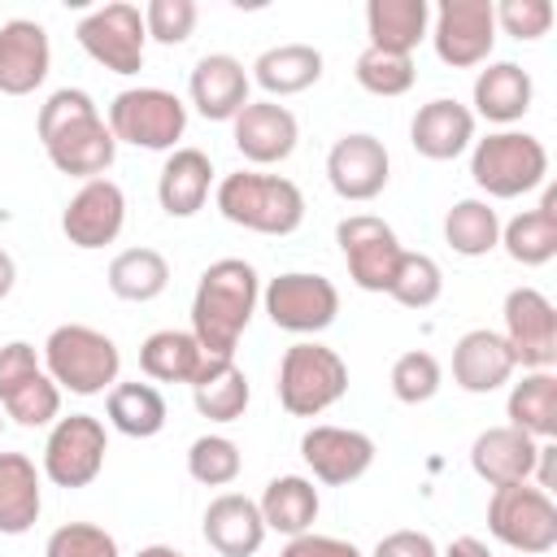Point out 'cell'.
Returning a JSON list of instances; mask_svg holds the SVG:
<instances>
[{"label":"cell","instance_id":"cell-1","mask_svg":"<svg viewBox=\"0 0 557 557\" xmlns=\"http://www.w3.org/2000/svg\"><path fill=\"white\" fill-rule=\"evenodd\" d=\"M39 139L48 161L74 178H100L113 165L117 139L83 87H61L39 104Z\"/></svg>","mask_w":557,"mask_h":557},{"label":"cell","instance_id":"cell-2","mask_svg":"<svg viewBox=\"0 0 557 557\" xmlns=\"http://www.w3.org/2000/svg\"><path fill=\"white\" fill-rule=\"evenodd\" d=\"M257 309V270L239 257L213 261L191 296V335L209 357H235V344Z\"/></svg>","mask_w":557,"mask_h":557},{"label":"cell","instance_id":"cell-3","mask_svg":"<svg viewBox=\"0 0 557 557\" xmlns=\"http://www.w3.org/2000/svg\"><path fill=\"white\" fill-rule=\"evenodd\" d=\"M218 213L257 235H292L305 222V196L292 178L239 170L218 183Z\"/></svg>","mask_w":557,"mask_h":557},{"label":"cell","instance_id":"cell-4","mask_svg":"<svg viewBox=\"0 0 557 557\" xmlns=\"http://www.w3.org/2000/svg\"><path fill=\"white\" fill-rule=\"evenodd\" d=\"M44 370L57 387H65L74 396H96L109 383H117L122 352L104 331L65 322L44 339Z\"/></svg>","mask_w":557,"mask_h":557},{"label":"cell","instance_id":"cell-5","mask_svg":"<svg viewBox=\"0 0 557 557\" xmlns=\"http://www.w3.org/2000/svg\"><path fill=\"white\" fill-rule=\"evenodd\" d=\"M348 392V366L335 348L300 339L278 361V405L292 418H318Z\"/></svg>","mask_w":557,"mask_h":557},{"label":"cell","instance_id":"cell-6","mask_svg":"<svg viewBox=\"0 0 557 557\" xmlns=\"http://www.w3.org/2000/svg\"><path fill=\"white\" fill-rule=\"evenodd\" d=\"M544 174H548V152L527 131H496V135L474 144L470 178L496 200H513L522 191H535L544 183Z\"/></svg>","mask_w":557,"mask_h":557},{"label":"cell","instance_id":"cell-7","mask_svg":"<svg viewBox=\"0 0 557 557\" xmlns=\"http://www.w3.org/2000/svg\"><path fill=\"white\" fill-rule=\"evenodd\" d=\"M109 131L122 144H135V148H148V152H165V148H174L183 139L187 109L165 87H126L109 104Z\"/></svg>","mask_w":557,"mask_h":557},{"label":"cell","instance_id":"cell-8","mask_svg":"<svg viewBox=\"0 0 557 557\" xmlns=\"http://www.w3.org/2000/svg\"><path fill=\"white\" fill-rule=\"evenodd\" d=\"M487 531L518 553H548V548H557V505L548 492H540L531 483L492 487Z\"/></svg>","mask_w":557,"mask_h":557},{"label":"cell","instance_id":"cell-9","mask_svg":"<svg viewBox=\"0 0 557 557\" xmlns=\"http://www.w3.org/2000/svg\"><path fill=\"white\" fill-rule=\"evenodd\" d=\"M0 405L17 426H44L61 409V387L48 379L26 339H9L0 348Z\"/></svg>","mask_w":557,"mask_h":557},{"label":"cell","instance_id":"cell-10","mask_svg":"<svg viewBox=\"0 0 557 557\" xmlns=\"http://www.w3.org/2000/svg\"><path fill=\"white\" fill-rule=\"evenodd\" d=\"M74 35H78L83 52L96 65H104L113 74H139L144 70V39H148V30H144V13L135 4L113 0V4L91 9L74 26Z\"/></svg>","mask_w":557,"mask_h":557},{"label":"cell","instance_id":"cell-11","mask_svg":"<svg viewBox=\"0 0 557 557\" xmlns=\"http://www.w3.org/2000/svg\"><path fill=\"white\" fill-rule=\"evenodd\" d=\"M335 244L344 252V265H348V278L361 287V292H387L392 278H396V265H400V239L396 231L374 218V213H352L335 226Z\"/></svg>","mask_w":557,"mask_h":557},{"label":"cell","instance_id":"cell-12","mask_svg":"<svg viewBox=\"0 0 557 557\" xmlns=\"http://www.w3.org/2000/svg\"><path fill=\"white\" fill-rule=\"evenodd\" d=\"M104 453H109V435L100 418L91 413L57 418L44 444V474L57 487H87L104 470Z\"/></svg>","mask_w":557,"mask_h":557},{"label":"cell","instance_id":"cell-13","mask_svg":"<svg viewBox=\"0 0 557 557\" xmlns=\"http://www.w3.org/2000/svg\"><path fill=\"white\" fill-rule=\"evenodd\" d=\"M265 313L278 331H292V335H318L335 322L339 313V292L331 278L322 274H305V270H292V274H278L270 278L265 287Z\"/></svg>","mask_w":557,"mask_h":557},{"label":"cell","instance_id":"cell-14","mask_svg":"<svg viewBox=\"0 0 557 557\" xmlns=\"http://www.w3.org/2000/svg\"><path fill=\"white\" fill-rule=\"evenodd\" d=\"M431 44H435V57L453 70H470V65L487 61V52L496 44L492 0H440Z\"/></svg>","mask_w":557,"mask_h":557},{"label":"cell","instance_id":"cell-15","mask_svg":"<svg viewBox=\"0 0 557 557\" xmlns=\"http://www.w3.org/2000/svg\"><path fill=\"white\" fill-rule=\"evenodd\" d=\"M505 344L527 370H548L557 361V309L544 292L513 287L505 296Z\"/></svg>","mask_w":557,"mask_h":557},{"label":"cell","instance_id":"cell-16","mask_svg":"<svg viewBox=\"0 0 557 557\" xmlns=\"http://www.w3.org/2000/svg\"><path fill=\"white\" fill-rule=\"evenodd\" d=\"M122 222H126V196H122V187L109 183V178L83 183V187L70 196L65 213H61L65 239H70L74 248H87V252L113 244V239L122 235Z\"/></svg>","mask_w":557,"mask_h":557},{"label":"cell","instance_id":"cell-17","mask_svg":"<svg viewBox=\"0 0 557 557\" xmlns=\"http://www.w3.org/2000/svg\"><path fill=\"white\" fill-rule=\"evenodd\" d=\"M300 457L313 470V479L344 487L374 466V440L352 426H309L300 440Z\"/></svg>","mask_w":557,"mask_h":557},{"label":"cell","instance_id":"cell-18","mask_svg":"<svg viewBox=\"0 0 557 557\" xmlns=\"http://www.w3.org/2000/svg\"><path fill=\"white\" fill-rule=\"evenodd\" d=\"M387 148L383 139L357 131V135H344L331 144L326 152V178L335 187V196L344 200H374L383 187H387Z\"/></svg>","mask_w":557,"mask_h":557},{"label":"cell","instance_id":"cell-19","mask_svg":"<svg viewBox=\"0 0 557 557\" xmlns=\"http://www.w3.org/2000/svg\"><path fill=\"white\" fill-rule=\"evenodd\" d=\"M52 65L48 30L30 17H9L0 26V91L4 96H30Z\"/></svg>","mask_w":557,"mask_h":557},{"label":"cell","instance_id":"cell-20","mask_svg":"<svg viewBox=\"0 0 557 557\" xmlns=\"http://www.w3.org/2000/svg\"><path fill=\"white\" fill-rule=\"evenodd\" d=\"M296 117L292 109L274 104V100H248L239 113H235V148L252 161V165H274V161H287L292 148H296Z\"/></svg>","mask_w":557,"mask_h":557},{"label":"cell","instance_id":"cell-21","mask_svg":"<svg viewBox=\"0 0 557 557\" xmlns=\"http://www.w3.org/2000/svg\"><path fill=\"white\" fill-rule=\"evenodd\" d=\"M187 91H191V104L200 109V117L235 122V113L248 104V74L231 52H209L191 65Z\"/></svg>","mask_w":557,"mask_h":557},{"label":"cell","instance_id":"cell-22","mask_svg":"<svg viewBox=\"0 0 557 557\" xmlns=\"http://www.w3.org/2000/svg\"><path fill=\"white\" fill-rule=\"evenodd\" d=\"M540 457V440H531L518 426H487L474 444H470V466L483 483L492 487H509V483H527Z\"/></svg>","mask_w":557,"mask_h":557},{"label":"cell","instance_id":"cell-23","mask_svg":"<svg viewBox=\"0 0 557 557\" xmlns=\"http://www.w3.org/2000/svg\"><path fill=\"white\" fill-rule=\"evenodd\" d=\"M470 139H474V113L448 96L426 100L409 122V144L426 161H453L470 148Z\"/></svg>","mask_w":557,"mask_h":557},{"label":"cell","instance_id":"cell-24","mask_svg":"<svg viewBox=\"0 0 557 557\" xmlns=\"http://www.w3.org/2000/svg\"><path fill=\"white\" fill-rule=\"evenodd\" d=\"M513 352L505 344V335L479 326V331H466L453 348V383L461 392H474V396H487L496 392L500 383H509L513 374Z\"/></svg>","mask_w":557,"mask_h":557},{"label":"cell","instance_id":"cell-25","mask_svg":"<svg viewBox=\"0 0 557 557\" xmlns=\"http://www.w3.org/2000/svg\"><path fill=\"white\" fill-rule=\"evenodd\" d=\"M205 540L218 557H252L265 540V522H261L257 500H248L239 492L213 496L205 509Z\"/></svg>","mask_w":557,"mask_h":557},{"label":"cell","instance_id":"cell-26","mask_svg":"<svg viewBox=\"0 0 557 557\" xmlns=\"http://www.w3.org/2000/svg\"><path fill=\"white\" fill-rule=\"evenodd\" d=\"M213 183V161L200 148H174L157 178V200L170 218H191L205 209Z\"/></svg>","mask_w":557,"mask_h":557},{"label":"cell","instance_id":"cell-27","mask_svg":"<svg viewBox=\"0 0 557 557\" xmlns=\"http://www.w3.org/2000/svg\"><path fill=\"white\" fill-rule=\"evenodd\" d=\"M426 22H431L426 0H370L366 4L370 48H379V52L409 57L426 39Z\"/></svg>","mask_w":557,"mask_h":557},{"label":"cell","instance_id":"cell-28","mask_svg":"<svg viewBox=\"0 0 557 557\" xmlns=\"http://www.w3.org/2000/svg\"><path fill=\"white\" fill-rule=\"evenodd\" d=\"M39 470L26 453H0V535H26L39 522Z\"/></svg>","mask_w":557,"mask_h":557},{"label":"cell","instance_id":"cell-29","mask_svg":"<svg viewBox=\"0 0 557 557\" xmlns=\"http://www.w3.org/2000/svg\"><path fill=\"white\" fill-rule=\"evenodd\" d=\"M531 74L518 61H492L474 78V113L487 122H518L531 109Z\"/></svg>","mask_w":557,"mask_h":557},{"label":"cell","instance_id":"cell-30","mask_svg":"<svg viewBox=\"0 0 557 557\" xmlns=\"http://www.w3.org/2000/svg\"><path fill=\"white\" fill-rule=\"evenodd\" d=\"M191 400L209 422H235L248 409V374L231 357H205L200 374L191 379Z\"/></svg>","mask_w":557,"mask_h":557},{"label":"cell","instance_id":"cell-31","mask_svg":"<svg viewBox=\"0 0 557 557\" xmlns=\"http://www.w3.org/2000/svg\"><path fill=\"white\" fill-rule=\"evenodd\" d=\"M257 509H261L265 531H278V535L296 540L318 518V487L309 479H300V474H278V479L265 483Z\"/></svg>","mask_w":557,"mask_h":557},{"label":"cell","instance_id":"cell-32","mask_svg":"<svg viewBox=\"0 0 557 557\" xmlns=\"http://www.w3.org/2000/svg\"><path fill=\"white\" fill-rule=\"evenodd\" d=\"M500 244L518 265H544L557 257V191L544 187L540 209H522L509 226H500Z\"/></svg>","mask_w":557,"mask_h":557},{"label":"cell","instance_id":"cell-33","mask_svg":"<svg viewBox=\"0 0 557 557\" xmlns=\"http://www.w3.org/2000/svg\"><path fill=\"white\" fill-rule=\"evenodd\" d=\"M252 78L270 96H296V91H305V87H313L322 78V52L313 44H278V48H265L252 61Z\"/></svg>","mask_w":557,"mask_h":557},{"label":"cell","instance_id":"cell-34","mask_svg":"<svg viewBox=\"0 0 557 557\" xmlns=\"http://www.w3.org/2000/svg\"><path fill=\"white\" fill-rule=\"evenodd\" d=\"M205 348L196 344L191 331H152L139 344V366L157 383H191L205 366Z\"/></svg>","mask_w":557,"mask_h":557},{"label":"cell","instance_id":"cell-35","mask_svg":"<svg viewBox=\"0 0 557 557\" xmlns=\"http://www.w3.org/2000/svg\"><path fill=\"white\" fill-rule=\"evenodd\" d=\"M509 426L527 431L531 440H553L557 435V379L548 370H531L522 383L509 392Z\"/></svg>","mask_w":557,"mask_h":557},{"label":"cell","instance_id":"cell-36","mask_svg":"<svg viewBox=\"0 0 557 557\" xmlns=\"http://www.w3.org/2000/svg\"><path fill=\"white\" fill-rule=\"evenodd\" d=\"M165 283H170V261L157 248H126L109 261V292L131 305L157 300Z\"/></svg>","mask_w":557,"mask_h":557},{"label":"cell","instance_id":"cell-37","mask_svg":"<svg viewBox=\"0 0 557 557\" xmlns=\"http://www.w3.org/2000/svg\"><path fill=\"white\" fill-rule=\"evenodd\" d=\"M444 239L453 252L461 257H483L500 244V218L487 200H457L448 213H444Z\"/></svg>","mask_w":557,"mask_h":557},{"label":"cell","instance_id":"cell-38","mask_svg":"<svg viewBox=\"0 0 557 557\" xmlns=\"http://www.w3.org/2000/svg\"><path fill=\"white\" fill-rule=\"evenodd\" d=\"M109 422L131 440H152L165 426V400L152 383H117L109 392Z\"/></svg>","mask_w":557,"mask_h":557},{"label":"cell","instance_id":"cell-39","mask_svg":"<svg viewBox=\"0 0 557 557\" xmlns=\"http://www.w3.org/2000/svg\"><path fill=\"white\" fill-rule=\"evenodd\" d=\"M444 292V274L435 265V257L426 252H400V265H396V278L387 287V296L405 309H431Z\"/></svg>","mask_w":557,"mask_h":557},{"label":"cell","instance_id":"cell-40","mask_svg":"<svg viewBox=\"0 0 557 557\" xmlns=\"http://www.w3.org/2000/svg\"><path fill=\"white\" fill-rule=\"evenodd\" d=\"M239 466H244V457H239L235 440H226V435H200V440L187 448V474H191L196 483H205V487H226V483H235Z\"/></svg>","mask_w":557,"mask_h":557},{"label":"cell","instance_id":"cell-41","mask_svg":"<svg viewBox=\"0 0 557 557\" xmlns=\"http://www.w3.org/2000/svg\"><path fill=\"white\" fill-rule=\"evenodd\" d=\"M352 74L370 96H405L413 87V61L396 57V52H379V48H366L357 57Z\"/></svg>","mask_w":557,"mask_h":557},{"label":"cell","instance_id":"cell-42","mask_svg":"<svg viewBox=\"0 0 557 557\" xmlns=\"http://www.w3.org/2000/svg\"><path fill=\"white\" fill-rule=\"evenodd\" d=\"M440 361L426 352V348H413V352H400L396 366H392V396L405 400V405H422L440 392Z\"/></svg>","mask_w":557,"mask_h":557},{"label":"cell","instance_id":"cell-43","mask_svg":"<svg viewBox=\"0 0 557 557\" xmlns=\"http://www.w3.org/2000/svg\"><path fill=\"white\" fill-rule=\"evenodd\" d=\"M44 557H117V540L96 522H65L48 535Z\"/></svg>","mask_w":557,"mask_h":557},{"label":"cell","instance_id":"cell-44","mask_svg":"<svg viewBox=\"0 0 557 557\" xmlns=\"http://www.w3.org/2000/svg\"><path fill=\"white\" fill-rule=\"evenodd\" d=\"M144 30H148L157 44L174 48V44H183V39L196 30V4H191V0H152V4L144 9Z\"/></svg>","mask_w":557,"mask_h":557},{"label":"cell","instance_id":"cell-45","mask_svg":"<svg viewBox=\"0 0 557 557\" xmlns=\"http://www.w3.org/2000/svg\"><path fill=\"white\" fill-rule=\"evenodd\" d=\"M492 13H496V26L513 39H540L553 26L548 0H500V4H492Z\"/></svg>","mask_w":557,"mask_h":557},{"label":"cell","instance_id":"cell-46","mask_svg":"<svg viewBox=\"0 0 557 557\" xmlns=\"http://www.w3.org/2000/svg\"><path fill=\"white\" fill-rule=\"evenodd\" d=\"M370 557H440V548L426 531H392L374 544Z\"/></svg>","mask_w":557,"mask_h":557},{"label":"cell","instance_id":"cell-47","mask_svg":"<svg viewBox=\"0 0 557 557\" xmlns=\"http://www.w3.org/2000/svg\"><path fill=\"white\" fill-rule=\"evenodd\" d=\"M283 557H361V553H357V544H348V540L305 531V535H296V540L283 548Z\"/></svg>","mask_w":557,"mask_h":557},{"label":"cell","instance_id":"cell-48","mask_svg":"<svg viewBox=\"0 0 557 557\" xmlns=\"http://www.w3.org/2000/svg\"><path fill=\"white\" fill-rule=\"evenodd\" d=\"M444 557H492V548H487L483 540H474V535H457V540L444 548Z\"/></svg>","mask_w":557,"mask_h":557},{"label":"cell","instance_id":"cell-49","mask_svg":"<svg viewBox=\"0 0 557 557\" xmlns=\"http://www.w3.org/2000/svg\"><path fill=\"white\" fill-rule=\"evenodd\" d=\"M13 278H17V265H13V257L0 248V300L13 292Z\"/></svg>","mask_w":557,"mask_h":557},{"label":"cell","instance_id":"cell-50","mask_svg":"<svg viewBox=\"0 0 557 557\" xmlns=\"http://www.w3.org/2000/svg\"><path fill=\"white\" fill-rule=\"evenodd\" d=\"M135 557H183V553H174V548H165V544H148V548H139Z\"/></svg>","mask_w":557,"mask_h":557},{"label":"cell","instance_id":"cell-51","mask_svg":"<svg viewBox=\"0 0 557 557\" xmlns=\"http://www.w3.org/2000/svg\"><path fill=\"white\" fill-rule=\"evenodd\" d=\"M0 426H4V418H0Z\"/></svg>","mask_w":557,"mask_h":557}]
</instances>
